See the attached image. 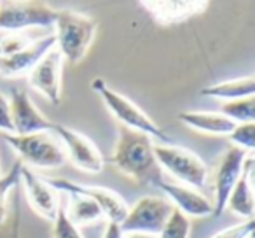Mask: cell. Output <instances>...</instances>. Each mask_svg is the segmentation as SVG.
<instances>
[{
	"mask_svg": "<svg viewBox=\"0 0 255 238\" xmlns=\"http://www.w3.org/2000/svg\"><path fill=\"white\" fill-rule=\"evenodd\" d=\"M32 42V39L25 35V33H9V35L0 39V58L11 56V54L21 51Z\"/></svg>",
	"mask_w": 255,
	"mask_h": 238,
	"instance_id": "26",
	"label": "cell"
},
{
	"mask_svg": "<svg viewBox=\"0 0 255 238\" xmlns=\"http://www.w3.org/2000/svg\"><path fill=\"white\" fill-rule=\"evenodd\" d=\"M53 238H84L79 228L68 221L63 207H60L53 221Z\"/></svg>",
	"mask_w": 255,
	"mask_h": 238,
	"instance_id": "25",
	"label": "cell"
},
{
	"mask_svg": "<svg viewBox=\"0 0 255 238\" xmlns=\"http://www.w3.org/2000/svg\"><path fill=\"white\" fill-rule=\"evenodd\" d=\"M250 238H252V237H250Z\"/></svg>",
	"mask_w": 255,
	"mask_h": 238,
	"instance_id": "32",
	"label": "cell"
},
{
	"mask_svg": "<svg viewBox=\"0 0 255 238\" xmlns=\"http://www.w3.org/2000/svg\"><path fill=\"white\" fill-rule=\"evenodd\" d=\"M53 133H56L60 144L65 151L67 161H70L75 168L86 174H100L105 167V160H103L102 153L96 147V144L81 132L74 128H68L65 125H58L54 123Z\"/></svg>",
	"mask_w": 255,
	"mask_h": 238,
	"instance_id": "8",
	"label": "cell"
},
{
	"mask_svg": "<svg viewBox=\"0 0 255 238\" xmlns=\"http://www.w3.org/2000/svg\"><path fill=\"white\" fill-rule=\"evenodd\" d=\"M154 188L161 189L166 195V200L175 210L182 212L185 217H210L213 216V203L201 191L189 188L180 182L164 181L163 177L154 182Z\"/></svg>",
	"mask_w": 255,
	"mask_h": 238,
	"instance_id": "13",
	"label": "cell"
},
{
	"mask_svg": "<svg viewBox=\"0 0 255 238\" xmlns=\"http://www.w3.org/2000/svg\"><path fill=\"white\" fill-rule=\"evenodd\" d=\"M252 174H254V158L248 154L245 161V170L241 174L240 181L231 191L227 198L226 210L231 214L241 217V221L254 219L255 212V200H254V189H252Z\"/></svg>",
	"mask_w": 255,
	"mask_h": 238,
	"instance_id": "17",
	"label": "cell"
},
{
	"mask_svg": "<svg viewBox=\"0 0 255 238\" xmlns=\"http://www.w3.org/2000/svg\"><path fill=\"white\" fill-rule=\"evenodd\" d=\"M58 9L46 2H0V30L19 33L26 28H49Z\"/></svg>",
	"mask_w": 255,
	"mask_h": 238,
	"instance_id": "7",
	"label": "cell"
},
{
	"mask_svg": "<svg viewBox=\"0 0 255 238\" xmlns=\"http://www.w3.org/2000/svg\"><path fill=\"white\" fill-rule=\"evenodd\" d=\"M56 191L67 193V195H81L88 196V198L95 200L98 207L102 209L103 217H107L109 223L121 224L128 214V202L116 191H110L109 188H102V186H88L81 184V182H74L70 179L63 177H51L46 179Z\"/></svg>",
	"mask_w": 255,
	"mask_h": 238,
	"instance_id": "9",
	"label": "cell"
},
{
	"mask_svg": "<svg viewBox=\"0 0 255 238\" xmlns=\"http://www.w3.org/2000/svg\"><path fill=\"white\" fill-rule=\"evenodd\" d=\"M173 212V205L164 196L147 195L138 198L128 209L124 221L119 224L123 233H147L157 235Z\"/></svg>",
	"mask_w": 255,
	"mask_h": 238,
	"instance_id": "6",
	"label": "cell"
},
{
	"mask_svg": "<svg viewBox=\"0 0 255 238\" xmlns=\"http://www.w3.org/2000/svg\"><path fill=\"white\" fill-rule=\"evenodd\" d=\"M178 119L194 132L217 137H227L236 126L229 117L213 110H185L178 114Z\"/></svg>",
	"mask_w": 255,
	"mask_h": 238,
	"instance_id": "18",
	"label": "cell"
},
{
	"mask_svg": "<svg viewBox=\"0 0 255 238\" xmlns=\"http://www.w3.org/2000/svg\"><path fill=\"white\" fill-rule=\"evenodd\" d=\"M123 238H159L157 235H147V233H124Z\"/></svg>",
	"mask_w": 255,
	"mask_h": 238,
	"instance_id": "30",
	"label": "cell"
},
{
	"mask_svg": "<svg viewBox=\"0 0 255 238\" xmlns=\"http://www.w3.org/2000/svg\"><path fill=\"white\" fill-rule=\"evenodd\" d=\"M21 182L25 186V195L30 203V209L40 216L42 219L53 223L60 210V200H58V191L46 181L33 174L30 168L23 165L21 170Z\"/></svg>",
	"mask_w": 255,
	"mask_h": 238,
	"instance_id": "14",
	"label": "cell"
},
{
	"mask_svg": "<svg viewBox=\"0 0 255 238\" xmlns=\"http://www.w3.org/2000/svg\"><path fill=\"white\" fill-rule=\"evenodd\" d=\"M220 114L229 117L234 125L254 123L255 121V96L224 102L222 105H220Z\"/></svg>",
	"mask_w": 255,
	"mask_h": 238,
	"instance_id": "21",
	"label": "cell"
},
{
	"mask_svg": "<svg viewBox=\"0 0 255 238\" xmlns=\"http://www.w3.org/2000/svg\"><path fill=\"white\" fill-rule=\"evenodd\" d=\"M110 161L121 174L138 184L154 186V182L163 177L154 153V140L145 133L124 126H119V137Z\"/></svg>",
	"mask_w": 255,
	"mask_h": 238,
	"instance_id": "1",
	"label": "cell"
},
{
	"mask_svg": "<svg viewBox=\"0 0 255 238\" xmlns=\"http://www.w3.org/2000/svg\"><path fill=\"white\" fill-rule=\"evenodd\" d=\"M159 168H164L175 181L194 189H203L210 177L206 163L192 151L173 144L154 146Z\"/></svg>",
	"mask_w": 255,
	"mask_h": 238,
	"instance_id": "4",
	"label": "cell"
},
{
	"mask_svg": "<svg viewBox=\"0 0 255 238\" xmlns=\"http://www.w3.org/2000/svg\"><path fill=\"white\" fill-rule=\"evenodd\" d=\"M124 233L121 230L119 224L116 223H107V228H105V233H103L102 238H123Z\"/></svg>",
	"mask_w": 255,
	"mask_h": 238,
	"instance_id": "29",
	"label": "cell"
},
{
	"mask_svg": "<svg viewBox=\"0 0 255 238\" xmlns=\"http://www.w3.org/2000/svg\"><path fill=\"white\" fill-rule=\"evenodd\" d=\"M11 103V116L14 135H30V133H51L54 123L46 117L33 100L30 98L28 91L25 89H14L9 98Z\"/></svg>",
	"mask_w": 255,
	"mask_h": 238,
	"instance_id": "12",
	"label": "cell"
},
{
	"mask_svg": "<svg viewBox=\"0 0 255 238\" xmlns=\"http://www.w3.org/2000/svg\"><path fill=\"white\" fill-rule=\"evenodd\" d=\"M63 210L67 214L68 221L72 224H75L77 228L93 224L103 217V212L98 207V203L95 200L88 198V196H81V195H70L68 207Z\"/></svg>",
	"mask_w": 255,
	"mask_h": 238,
	"instance_id": "20",
	"label": "cell"
},
{
	"mask_svg": "<svg viewBox=\"0 0 255 238\" xmlns=\"http://www.w3.org/2000/svg\"><path fill=\"white\" fill-rule=\"evenodd\" d=\"M0 132L4 135H14V126H12L11 116V103L9 98L0 93Z\"/></svg>",
	"mask_w": 255,
	"mask_h": 238,
	"instance_id": "28",
	"label": "cell"
},
{
	"mask_svg": "<svg viewBox=\"0 0 255 238\" xmlns=\"http://www.w3.org/2000/svg\"><path fill=\"white\" fill-rule=\"evenodd\" d=\"M91 88L100 98L103 100L105 107L109 109V112L119 121L121 126L128 130H135V132L145 133L152 140H159L163 144H170L171 139L152 117L147 112H143L133 100H129L128 96L121 95L119 91L112 89L102 77L93 79Z\"/></svg>",
	"mask_w": 255,
	"mask_h": 238,
	"instance_id": "3",
	"label": "cell"
},
{
	"mask_svg": "<svg viewBox=\"0 0 255 238\" xmlns=\"http://www.w3.org/2000/svg\"><path fill=\"white\" fill-rule=\"evenodd\" d=\"M252 235H254V219H247L229 228H224L212 238H250Z\"/></svg>",
	"mask_w": 255,
	"mask_h": 238,
	"instance_id": "27",
	"label": "cell"
},
{
	"mask_svg": "<svg viewBox=\"0 0 255 238\" xmlns=\"http://www.w3.org/2000/svg\"><path fill=\"white\" fill-rule=\"evenodd\" d=\"M21 170H23V163L21 161H16L5 174L0 175V228L4 226L5 219H7L9 195H11L19 186V182H21Z\"/></svg>",
	"mask_w": 255,
	"mask_h": 238,
	"instance_id": "22",
	"label": "cell"
},
{
	"mask_svg": "<svg viewBox=\"0 0 255 238\" xmlns=\"http://www.w3.org/2000/svg\"><path fill=\"white\" fill-rule=\"evenodd\" d=\"M5 142L19 156L23 165L35 168H60L67 163V156L60 140L51 133H30V135H4Z\"/></svg>",
	"mask_w": 255,
	"mask_h": 238,
	"instance_id": "5",
	"label": "cell"
},
{
	"mask_svg": "<svg viewBox=\"0 0 255 238\" xmlns=\"http://www.w3.org/2000/svg\"><path fill=\"white\" fill-rule=\"evenodd\" d=\"M56 46L54 35H44L32 40L21 51L11 54V56L0 58V75L7 79H16L21 75H28V72L40 61V58L46 56L53 47Z\"/></svg>",
	"mask_w": 255,
	"mask_h": 238,
	"instance_id": "15",
	"label": "cell"
},
{
	"mask_svg": "<svg viewBox=\"0 0 255 238\" xmlns=\"http://www.w3.org/2000/svg\"><path fill=\"white\" fill-rule=\"evenodd\" d=\"M63 56L56 46L40 58V61L28 72V86L39 91L53 105L61 102V88H63Z\"/></svg>",
	"mask_w": 255,
	"mask_h": 238,
	"instance_id": "11",
	"label": "cell"
},
{
	"mask_svg": "<svg viewBox=\"0 0 255 238\" xmlns=\"http://www.w3.org/2000/svg\"><path fill=\"white\" fill-rule=\"evenodd\" d=\"M248 154L250 153L233 146L220 156L212 181L213 217H220L226 212L227 198H229L231 191H233V188L236 186V182L240 181L241 174H243L245 161H247Z\"/></svg>",
	"mask_w": 255,
	"mask_h": 238,
	"instance_id": "10",
	"label": "cell"
},
{
	"mask_svg": "<svg viewBox=\"0 0 255 238\" xmlns=\"http://www.w3.org/2000/svg\"><path fill=\"white\" fill-rule=\"evenodd\" d=\"M56 49L68 63H81L95 40L98 23L93 16L70 9H58L56 21Z\"/></svg>",
	"mask_w": 255,
	"mask_h": 238,
	"instance_id": "2",
	"label": "cell"
},
{
	"mask_svg": "<svg viewBox=\"0 0 255 238\" xmlns=\"http://www.w3.org/2000/svg\"><path fill=\"white\" fill-rule=\"evenodd\" d=\"M0 175H2V170H0Z\"/></svg>",
	"mask_w": 255,
	"mask_h": 238,
	"instance_id": "31",
	"label": "cell"
},
{
	"mask_svg": "<svg viewBox=\"0 0 255 238\" xmlns=\"http://www.w3.org/2000/svg\"><path fill=\"white\" fill-rule=\"evenodd\" d=\"M142 7H145V11L149 14H152V18L164 25L170 23H182L187 19L194 18V16L201 14L208 7V2H191V0H145L140 2Z\"/></svg>",
	"mask_w": 255,
	"mask_h": 238,
	"instance_id": "16",
	"label": "cell"
},
{
	"mask_svg": "<svg viewBox=\"0 0 255 238\" xmlns=\"http://www.w3.org/2000/svg\"><path fill=\"white\" fill-rule=\"evenodd\" d=\"M227 137L234 144V147H240V149L247 151V153H252L255 147V123L236 125Z\"/></svg>",
	"mask_w": 255,
	"mask_h": 238,
	"instance_id": "24",
	"label": "cell"
},
{
	"mask_svg": "<svg viewBox=\"0 0 255 238\" xmlns=\"http://www.w3.org/2000/svg\"><path fill=\"white\" fill-rule=\"evenodd\" d=\"M255 93V79L254 75H245V77L229 79V81H220L215 84L205 86L199 91L201 96H208V98H219L224 102H231V100H240L254 96Z\"/></svg>",
	"mask_w": 255,
	"mask_h": 238,
	"instance_id": "19",
	"label": "cell"
},
{
	"mask_svg": "<svg viewBox=\"0 0 255 238\" xmlns=\"http://www.w3.org/2000/svg\"><path fill=\"white\" fill-rule=\"evenodd\" d=\"M189 233H191V219L173 209L164 228L161 230L159 238H189Z\"/></svg>",
	"mask_w": 255,
	"mask_h": 238,
	"instance_id": "23",
	"label": "cell"
}]
</instances>
